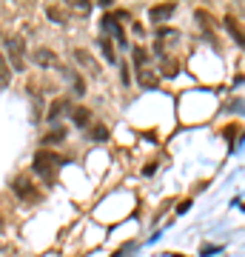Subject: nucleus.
<instances>
[{"label": "nucleus", "instance_id": "1a4fd4ad", "mask_svg": "<svg viewBox=\"0 0 245 257\" xmlns=\"http://www.w3.org/2000/svg\"><path fill=\"white\" fill-rule=\"evenodd\" d=\"M63 138H66L63 128H52V132L43 135V146H57V143H63Z\"/></svg>", "mask_w": 245, "mask_h": 257}, {"label": "nucleus", "instance_id": "f8f14e48", "mask_svg": "<svg viewBox=\"0 0 245 257\" xmlns=\"http://www.w3.org/2000/svg\"><path fill=\"white\" fill-rule=\"evenodd\" d=\"M9 80H12V69H9V63H6L3 52H0V86H9Z\"/></svg>", "mask_w": 245, "mask_h": 257}, {"label": "nucleus", "instance_id": "39448f33", "mask_svg": "<svg viewBox=\"0 0 245 257\" xmlns=\"http://www.w3.org/2000/svg\"><path fill=\"white\" fill-rule=\"evenodd\" d=\"M32 57H35V63H37V66H52V63L57 60L52 49H35V55H32Z\"/></svg>", "mask_w": 245, "mask_h": 257}, {"label": "nucleus", "instance_id": "6e6552de", "mask_svg": "<svg viewBox=\"0 0 245 257\" xmlns=\"http://www.w3.org/2000/svg\"><path fill=\"white\" fill-rule=\"evenodd\" d=\"M74 57H77V60H80L83 66H86V69H91L94 74L100 72V69H97V63H94V57H91L89 52H86V49H74Z\"/></svg>", "mask_w": 245, "mask_h": 257}, {"label": "nucleus", "instance_id": "f3484780", "mask_svg": "<svg viewBox=\"0 0 245 257\" xmlns=\"http://www.w3.org/2000/svg\"><path fill=\"white\" fill-rule=\"evenodd\" d=\"M145 60H148V52H145V49H134V63L140 66V69H143Z\"/></svg>", "mask_w": 245, "mask_h": 257}, {"label": "nucleus", "instance_id": "a211bd4d", "mask_svg": "<svg viewBox=\"0 0 245 257\" xmlns=\"http://www.w3.org/2000/svg\"><path fill=\"white\" fill-rule=\"evenodd\" d=\"M163 74H168V77H174V74H177V63H174V60H168V63H163Z\"/></svg>", "mask_w": 245, "mask_h": 257}, {"label": "nucleus", "instance_id": "ddd939ff", "mask_svg": "<svg viewBox=\"0 0 245 257\" xmlns=\"http://www.w3.org/2000/svg\"><path fill=\"white\" fill-rule=\"evenodd\" d=\"M225 26H228V32H231V35L236 37V43L242 46V32H239V23L234 20V15H228V18H225Z\"/></svg>", "mask_w": 245, "mask_h": 257}, {"label": "nucleus", "instance_id": "9d476101", "mask_svg": "<svg viewBox=\"0 0 245 257\" xmlns=\"http://www.w3.org/2000/svg\"><path fill=\"white\" fill-rule=\"evenodd\" d=\"M66 109H69V100H66V97H63V100H55L52 106H49V111H46V117H49V120H57Z\"/></svg>", "mask_w": 245, "mask_h": 257}, {"label": "nucleus", "instance_id": "0eeeda50", "mask_svg": "<svg viewBox=\"0 0 245 257\" xmlns=\"http://www.w3.org/2000/svg\"><path fill=\"white\" fill-rule=\"evenodd\" d=\"M137 80H140V86H145V89H157V74L154 72H148V69H140L137 72Z\"/></svg>", "mask_w": 245, "mask_h": 257}, {"label": "nucleus", "instance_id": "dca6fc26", "mask_svg": "<svg viewBox=\"0 0 245 257\" xmlns=\"http://www.w3.org/2000/svg\"><path fill=\"white\" fill-rule=\"evenodd\" d=\"M49 18L57 20V23H66V12L63 9H55V6H49Z\"/></svg>", "mask_w": 245, "mask_h": 257}, {"label": "nucleus", "instance_id": "7ed1b4c3", "mask_svg": "<svg viewBox=\"0 0 245 257\" xmlns=\"http://www.w3.org/2000/svg\"><path fill=\"white\" fill-rule=\"evenodd\" d=\"M12 192L18 194L20 200H37V197H40V194H37V189H35V183H32L26 175L15 177V183H12Z\"/></svg>", "mask_w": 245, "mask_h": 257}, {"label": "nucleus", "instance_id": "9b49d317", "mask_svg": "<svg viewBox=\"0 0 245 257\" xmlns=\"http://www.w3.org/2000/svg\"><path fill=\"white\" fill-rule=\"evenodd\" d=\"M100 49H103V57H106L109 63H117V52H114V46H111L109 37H103L100 40Z\"/></svg>", "mask_w": 245, "mask_h": 257}, {"label": "nucleus", "instance_id": "2eb2a0df", "mask_svg": "<svg viewBox=\"0 0 245 257\" xmlns=\"http://www.w3.org/2000/svg\"><path fill=\"white\" fill-rule=\"evenodd\" d=\"M32 120H43V97L40 94H35V111H32Z\"/></svg>", "mask_w": 245, "mask_h": 257}, {"label": "nucleus", "instance_id": "f257e3e1", "mask_svg": "<svg viewBox=\"0 0 245 257\" xmlns=\"http://www.w3.org/2000/svg\"><path fill=\"white\" fill-rule=\"evenodd\" d=\"M63 166V157L60 155H55V152H37L35 155V172L37 175H43V180L46 183H52L55 180V172Z\"/></svg>", "mask_w": 245, "mask_h": 257}, {"label": "nucleus", "instance_id": "aec40b11", "mask_svg": "<svg viewBox=\"0 0 245 257\" xmlns=\"http://www.w3.org/2000/svg\"><path fill=\"white\" fill-rule=\"evenodd\" d=\"M6 229V220H3V214H0V231Z\"/></svg>", "mask_w": 245, "mask_h": 257}, {"label": "nucleus", "instance_id": "20e7f679", "mask_svg": "<svg viewBox=\"0 0 245 257\" xmlns=\"http://www.w3.org/2000/svg\"><path fill=\"white\" fill-rule=\"evenodd\" d=\"M174 3H163V6H151L148 9V18H151V23H160V20H168L174 15Z\"/></svg>", "mask_w": 245, "mask_h": 257}, {"label": "nucleus", "instance_id": "423d86ee", "mask_svg": "<svg viewBox=\"0 0 245 257\" xmlns=\"http://www.w3.org/2000/svg\"><path fill=\"white\" fill-rule=\"evenodd\" d=\"M89 117H91V111L86 109V106H77V109L72 111V120H74V126H77V128L89 126Z\"/></svg>", "mask_w": 245, "mask_h": 257}, {"label": "nucleus", "instance_id": "f03ea898", "mask_svg": "<svg viewBox=\"0 0 245 257\" xmlns=\"http://www.w3.org/2000/svg\"><path fill=\"white\" fill-rule=\"evenodd\" d=\"M23 37H9L6 40V55L3 57H9V69H15V72H23L26 69V52H23Z\"/></svg>", "mask_w": 245, "mask_h": 257}, {"label": "nucleus", "instance_id": "4468645a", "mask_svg": "<svg viewBox=\"0 0 245 257\" xmlns=\"http://www.w3.org/2000/svg\"><path fill=\"white\" fill-rule=\"evenodd\" d=\"M91 138L97 140V143H106V140H109V128L106 126H94L91 128Z\"/></svg>", "mask_w": 245, "mask_h": 257}, {"label": "nucleus", "instance_id": "6ab92c4d", "mask_svg": "<svg viewBox=\"0 0 245 257\" xmlns=\"http://www.w3.org/2000/svg\"><path fill=\"white\" fill-rule=\"evenodd\" d=\"M74 89H77V94H83V92H86V83H83V77H80V74H74Z\"/></svg>", "mask_w": 245, "mask_h": 257}]
</instances>
